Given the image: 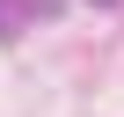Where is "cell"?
<instances>
[{"instance_id": "cell-1", "label": "cell", "mask_w": 124, "mask_h": 117, "mask_svg": "<svg viewBox=\"0 0 124 117\" xmlns=\"http://www.w3.org/2000/svg\"><path fill=\"white\" fill-rule=\"evenodd\" d=\"M22 22H29V15H22V0H0V37H15Z\"/></svg>"}, {"instance_id": "cell-2", "label": "cell", "mask_w": 124, "mask_h": 117, "mask_svg": "<svg viewBox=\"0 0 124 117\" xmlns=\"http://www.w3.org/2000/svg\"><path fill=\"white\" fill-rule=\"evenodd\" d=\"M58 8H66V0H22V15H29V22H51Z\"/></svg>"}, {"instance_id": "cell-3", "label": "cell", "mask_w": 124, "mask_h": 117, "mask_svg": "<svg viewBox=\"0 0 124 117\" xmlns=\"http://www.w3.org/2000/svg\"><path fill=\"white\" fill-rule=\"evenodd\" d=\"M95 8H117V0H95Z\"/></svg>"}]
</instances>
